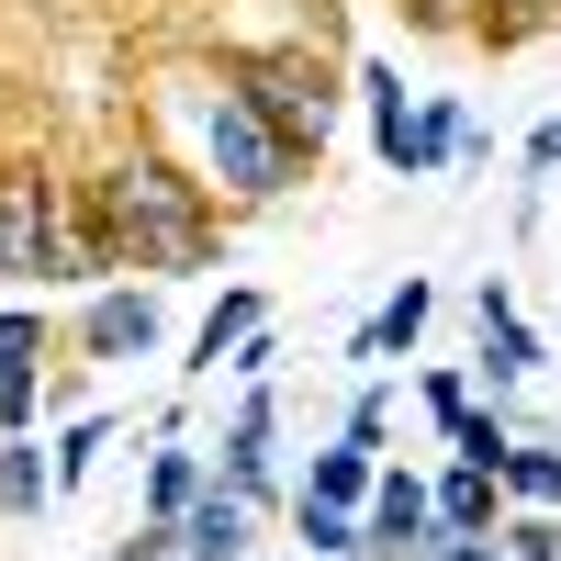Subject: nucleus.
Segmentation results:
<instances>
[{"instance_id":"nucleus-2","label":"nucleus","mask_w":561,"mask_h":561,"mask_svg":"<svg viewBox=\"0 0 561 561\" xmlns=\"http://www.w3.org/2000/svg\"><path fill=\"white\" fill-rule=\"evenodd\" d=\"M192 169H203V192H214L225 214H270V203H293L304 180H314L293 147H280V124L225 79V57L192 79Z\"/></svg>"},{"instance_id":"nucleus-28","label":"nucleus","mask_w":561,"mask_h":561,"mask_svg":"<svg viewBox=\"0 0 561 561\" xmlns=\"http://www.w3.org/2000/svg\"><path fill=\"white\" fill-rule=\"evenodd\" d=\"M270 370H280V325H259V337L237 348V370H225V382H270Z\"/></svg>"},{"instance_id":"nucleus-5","label":"nucleus","mask_w":561,"mask_h":561,"mask_svg":"<svg viewBox=\"0 0 561 561\" xmlns=\"http://www.w3.org/2000/svg\"><path fill=\"white\" fill-rule=\"evenodd\" d=\"M68 348H79V370L158 359V348H169V304H158V280H102V293H79V314H68Z\"/></svg>"},{"instance_id":"nucleus-15","label":"nucleus","mask_w":561,"mask_h":561,"mask_svg":"<svg viewBox=\"0 0 561 561\" xmlns=\"http://www.w3.org/2000/svg\"><path fill=\"white\" fill-rule=\"evenodd\" d=\"M45 505H68L57 494V449L45 438H0V528H45Z\"/></svg>"},{"instance_id":"nucleus-7","label":"nucleus","mask_w":561,"mask_h":561,"mask_svg":"<svg viewBox=\"0 0 561 561\" xmlns=\"http://www.w3.org/2000/svg\"><path fill=\"white\" fill-rule=\"evenodd\" d=\"M427 539H438V472L382 460V483H370V505H359V561H415Z\"/></svg>"},{"instance_id":"nucleus-30","label":"nucleus","mask_w":561,"mask_h":561,"mask_svg":"<svg viewBox=\"0 0 561 561\" xmlns=\"http://www.w3.org/2000/svg\"><path fill=\"white\" fill-rule=\"evenodd\" d=\"M415 561H505V539H427Z\"/></svg>"},{"instance_id":"nucleus-26","label":"nucleus","mask_w":561,"mask_h":561,"mask_svg":"<svg viewBox=\"0 0 561 561\" xmlns=\"http://www.w3.org/2000/svg\"><path fill=\"white\" fill-rule=\"evenodd\" d=\"M404 34H438V45H472L483 34V0H393Z\"/></svg>"},{"instance_id":"nucleus-20","label":"nucleus","mask_w":561,"mask_h":561,"mask_svg":"<svg viewBox=\"0 0 561 561\" xmlns=\"http://www.w3.org/2000/svg\"><path fill=\"white\" fill-rule=\"evenodd\" d=\"M124 427H113V415L102 404H90V415H57V438H45V449H57V494H79L90 472H102V449H113Z\"/></svg>"},{"instance_id":"nucleus-8","label":"nucleus","mask_w":561,"mask_h":561,"mask_svg":"<svg viewBox=\"0 0 561 561\" xmlns=\"http://www.w3.org/2000/svg\"><path fill=\"white\" fill-rule=\"evenodd\" d=\"M259 325H270V293H259V280H225V293L203 304V325H192V348H180V382H225V370H237V348L259 337Z\"/></svg>"},{"instance_id":"nucleus-12","label":"nucleus","mask_w":561,"mask_h":561,"mask_svg":"<svg viewBox=\"0 0 561 561\" xmlns=\"http://www.w3.org/2000/svg\"><path fill=\"white\" fill-rule=\"evenodd\" d=\"M203 483H214V460H203L192 438H147V472H135V517H147V528H180Z\"/></svg>"},{"instance_id":"nucleus-13","label":"nucleus","mask_w":561,"mask_h":561,"mask_svg":"<svg viewBox=\"0 0 561 561\" xmlns=\"http://www.w3.org/2000/svg\"><path fill=\"white\" fill-rule=\"evenodd\" d=\"M472 102L460 90H415V147H404V180H449L460 169V147H472Z\"/></svg>"},{"instance_id":"nucleus-29","label":"nucleus","mask_w":561,"mask_h":561,"mask_svg":"<svg viewBox=\"0 0 561 561\" xmlns=\"http://www.w3.org/2000/svg\"><path fill=\"white\" fill-rule=\"evenodd\" d=\"M113 561H180V539H169V528H147V517H135V528L113 539Z\"/></svg>"},{"instance_id":"nucleus-18","label":"nucleus","mask_w":561,"mask_h":561,"mask_svg":"<svg viewBox=\"0 0 561 561\" xmlns=\"http://www.w3.org/2000/svg\"><path fill=\"white\" fill-rule=\"evenodd\" d=\"M528 438V415H517V393H483L472 415L449 427V460H483V472H505V449Z\"/></svg>"},{"instance_id":"nucleus-9","label":"nucleus","mask_w":561,"mask_h":561,"mask_svg":"<svg viewBox=\"0 0 561 561\" xmlns=\"http://www.w3.org/2000/svg\"><path fill=\"white\" fill-rule=\"evenodd\" d=\"M427 325H438V280H427V270H404L393 293L348 325V359H359V370H393V359H415V337H427Z\"/></svg>"},{"instance_id":"nucleus-3","label":"nucleus","mask_w":561,"mask_h":561,"mask_svg":"<svg viewBox=\"0 0 561 561\" xmlns=\"http://www.w3.org/2000/svg\"><path fill=\"white\" fill-rule=\"evenodd\" d=\"M79 180L45 147H0V293H68Z\"/></svg>"},{"instance_id":"nucleus-31","label":"nucleus","mask_w":561,"mask_h":561,"mask_svg":"<svg viewBox=\"0 0 561 561\" xmlns=\"http://www.w3.org/2000/svg\"><path fill=\"white\" fill-rule=\"evenodd\" d=\"M280 561H304V550H280Z\"/></svg>"},{"instance_id":"nucleus-10","label":"nucleus","mask_w":561,"mask_h":561,"mask_svg":"<svg viewBox=\"0 0 561 561\" xmlns=\"http://www.w3.org/2000/svg\"><path fill=\"white\" fill-rule=\"evenodd\" d=\"M169 539H180V561H248V550L270 539V505H248L237 483H203L192 517H180Z\"/></svg>"},{"instance_id":"nucleus-17","label":"nucleus","mask_w":561,"mask_h":561,"mask_svg":"<svg viewBox=\"0 0 561 561\" xmlns=\"http://www.w3.org/2000/svg\"><path fill=\"white\" fill-rule=\"evenodd\" d=\"M45 348H57L45 293H12V304H0V382H45Z\"/></svg>"},{"instance_id":"nucleus-22","label":"nucleus","mask_w":561,"mask_h":561,"mask_svg":"<svg viewBox=\"0 0 561 561\" xmlns=\"http://www.w3.org/2000/svg\"><path fill=\"white\" fill-rule=\"evenodd\" d=\"M337 438L393 460V370H359V393H348V415H337Z\"/></svg>"},{"instance_id":"nucleus-19","label":"nucleus","mask_w":561,"mask_h":561,"mask_svg":"<svg viewBox=\"0 0 561 561\" xmlns=\"http://www.w3.org/2000/svg\"><path fill=\"white\" fill-rule=\"evenodd\" d=\"M280 528H293V550H304V561H359V517H348V505L293 494V505H280Z\"/></svg>"},{"instance_id":"nucleus-1","label":"nucleus","mask_w":561,"mask_h":561,"mask_svg":"<svg viewBox=\"0 0 561 561\" xmlns=\"http://www.w3.org/2000/svg\"><path fill=\"white\" fill-rule=\"evenodd\" d=\"M79 203L124 237V270H147V280H203L225 259V214L203 192V169L192 158H169L158 135H124V147H102V169L79 180Z\"/></svg>"},{"instance_id":"nucleus-16","label":"nucleus","mask_w":561,"mask_h":561,"mask_svg":"<svg viewBox=\"0 0 561 561\" xmlns=\"http://www.w3.org/2000/svg\"><path fill=\"white\" fill-rule=\"evenodd\" d=\"M370 483H382V449H348V438H325V449L304 460V472H293V494H314V505H348V517L370 505Z\"/></svg>"},{"instance_id":"nucleus-4","label":"nucleus","mask_w":561,"mask_h":561,"mask_svg":"<svg viewBox=\"0 0 561 561\" xmlns=\"http://www.w3.org/2000/svg\"><path fill=\"white\" fill-rule=\"evenodd\" d=\"M225 79L248 90V102L280 124V147H293L304 169H325V147H337V113L359 102L337 45H259V57H225Z\"/></svg>"},{"instance_id":"nucleus-24","label":"nucleus","mask_w":561,"mask_h":561,"mask_svg":"<svg viewBox=\"0 0 561 561\" xmlns=\"http://www.w3.org/2000/svg\"><path fill=\"white\" fill-rule=\"evenodd\" d=\"M539 34H561V0H483V34H472V45L517 57V45H539Z\"/></svg>"},{"instance_id":"nucleus-27","label":"nucleus","mask_w":561,"mask_h":561,"mask_svg":"<svg viewBox=\"0 0 561 561\" xmlns=\"http://www.w3.org/2000/svg\"><path fill=\"white\" fill-rule=\"evenodd\" d=\"M517 169H528L517 192H550V180H561V113H539V124H528V147H517Z\"/></svg>"},{"instance_id":"nucleus-6","label":"nucleus","mask_w":561,"mask_h":561,"mask_svg":"<svg viewBox=\"0 0 561 561\" xmlns=\"http://www.w3.org/2000/svg\"><path fill=\"white\" fill-rule=\"evenodd\" d=\"M472 370H483V393H528L550 370V337L517 314V280H505V270L472 280Z\"/></svg>"},{"instance_id":"nucleus-21","label":"nucleus","mask_w":561,"mask_h":561,"mask_svg":"<svg viewBox=\"0 0 561 561\" xmlns=\"http://www.w3.org/2000/svg\"><path fill=\"white\" fill-rule=\"evenodd\" d=\"M505 505H561V438H517L505 449Z\"/></svg>"},{"instance_id":"nucleus-11","label":"nucleus","mask_w":561,"mask_h":561,"mask_svg":"<svg viewBox=\"0 0 561 561\" xmlns=\"http://www.w3.org/2000/svg\"><path fill=\"white\" fill-rule=\"evenodd\" d=\"M348 90H359V113H370V158H382V180H404V147H415V90H404V68L393 57H359Z\"/></svg>"},{"instance_id":"nucleus-14","label":"nucleus","mask_w":561,"mask_h":561,"mask_svg":"<svg viewBox=\"0 0 561 561\" xmlns=\"http://www.w3.org/2000/svg\"><path fill=\"white\" fill-rule=\"evenodd\" d=\"M494 528H505V472L438 460V539H494Z\"/></svg>"},{"instance_id":"nucleus-23","label":"nucleus","mask_w":561,"mask_h":561,"mask_svg":"<svg viewBox=\"0 0 561 561\" xmlns=\"http://www.w3.org/2000/svg\"><path fill=\"white\" fill-rule=\"evenodd\" d=\"M415 404H427V427H438V449H449V427L483 404V370H472V359H438L427 382H415Z\"/></svg>"},{"instance_id":"nucleus-25","label":"nucleus","mask_w":561,"mask_h":561,"mask_svg":"<svg viewBox=\"0 0 561 561\" xmlns=\"http://www.w3.org/2000/svg\"><path fill=\"white\" fill-rule=\"evenodd\" d=\"M505 561H561V505H505Z\"/></svg>"}]
</instances>
